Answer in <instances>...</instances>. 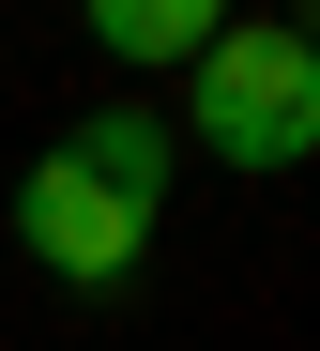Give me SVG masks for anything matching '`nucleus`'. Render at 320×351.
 Listing matches in <instances>:
<instances>
[{
    "label": "nucleus",
    "mask_w": 320,
    "mask_h": 351,
    "mask_svg": "<svg viewBox=\"0 0 320 351\" xmlns=\"http://www.w3.org/2000/svg\"><path fill=\"white\" fill-rule=\"evenodd\" d=\"M16 245H31L61 290H122V275H138V245H153V214H138V199H107L77 153H46L31 184H16Z\"/></svg>",
    "instance_id": "f03ea898"
},
{
    "label": "nucleus",
    "mask_w": 320,
    "mask_h": 351,
    "mask_svg": "<svg viewBox=\"0 0 320 351\" xmlns=\"http://www.w3.org/2000/svg\"><path fill=\"white\" fill-rule=\"evenodd\" d=\"M92 31L122 46V62H199V46L229 31V0H92Z\"/></svg>",
    "instance_id": "20e7f679"
},
{
    "label": "nucleus",
    "mask_w": 320,
    "mask_h": 351,
    "mask_svg": "<svg viewBox=\"0 0 320 351\" xmlns=\"http://www.w3.org/2000/svg\"><path fill=\"white\" fill-rule=\"evenodd\" d=\"M199 138L229 168H305L320 153V46L290 16H229L199 46Z\"/></svg>",
    "instance_id": "f257e3e1"
},
{
    "label": "nucleus",
    "mask_w": 320,
    "mask_h": 351,
    "mask_svg": "<svg viewBox=\"0 0 320 351\" xmlns=\"http://www.w3.org/2000/svg\"><path fill=\"white\" fill-rule=\"evenodd\" d=\"M61 153H77L92 184H107V199H138V214L168 199V123H138V107H107V123H77Z\"/></svg>",
    "instance_id": "7ed1b4c3"
}]
</instances>
